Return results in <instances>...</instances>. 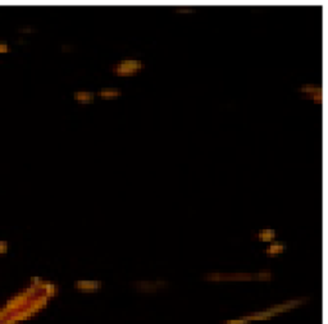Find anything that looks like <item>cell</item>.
Wrapping results in <instances>:
<instances>
[{"label": "cell", "instance_id": "obj_1", "mask_svg": "<svg viewBox=\"0 0 328 324\" xmlns=\"http://www.w3.org/2000/svg\"><path fill=\"white\" fill-rule=\"evenodd\" d=\"M140 68H141V63L137 60H125L122 62V64H118L116 72L119 75H131V73L137 72V69Z\"/></svg>", "mask_w": 328, "mask_h": 324}, {"label": "cell", "instance_id": "obj_2", "mask_svg": "<svg viewBox=\"0 0 328 324\" xmlns=\"http://www.w3.org/2000/svg\"><path fill=\"white\" fill-rule=\"evenodd\" d=\"M117 93V90L105 89L104 91H101V95H103V97H116V94Z\"/></svg>", "mask_w": 328, "mask_h": 324}]
</instances>
